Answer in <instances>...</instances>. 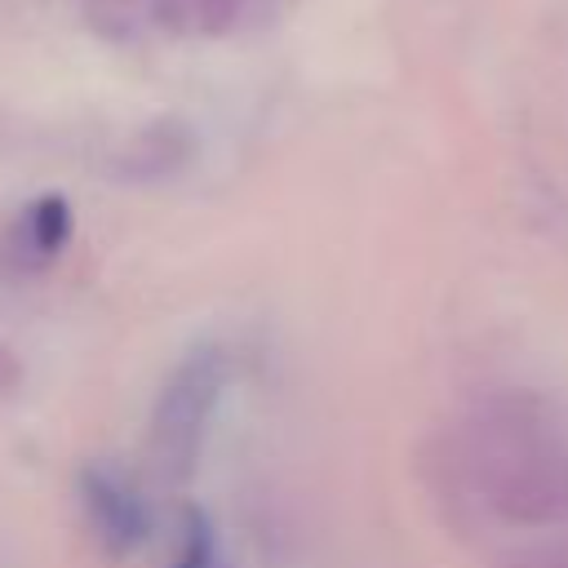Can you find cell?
<instances>
[{
  "label": "cell",
  "instance_id": "obj_1",
  "mask_svg": "<svg viewBox=\"0 0 568 568\" xmlns=\"http://www.w3.org/2000/svg\"><path fill=\"white\" fill-rule=\"evenodd\" d=\"M435 484L475 510L515 528H550L568 519V448L519 399L475 408L444 435Z\"/></svg>",
  "mask_w": 568,
  "mask_h": 568
},
{
  "label": "cell",
  "instance_id": "obj_2",
  "mask_svg": "<svg viewBox=\"0 0 568 568\" xmlns=\"http://www.w3.org/2000/svg\"><path fill=\"white\" fill-rule=\"evenodd\" d=\"M231 382V355L217 342L191 346L160 386L151 408V462L169 479H186L204 453L213 413Z\"/></svg>",
  "mask_w": 568,
  "mask_h": 568
},
{
  "label": "cell",
  "instance_id": "obj_3",
  "mask_svg": "<svg viewBox=\"0 0 568 568\" xmlns=\"http://www.w3.org/2000/svg\"><path fill=\"white\" fill-rule=\"evenodd\" d=\"M80 510H84V524L106 555H129L151 532L146 497L115 466H84L80 470Z\"/></svg>",
  "mask_w": 568,
  "mask_h": 568
},
{
  "label": "cell",
  "instance_id": "obj_4",
  "mask_svg": "<svg viewBox=\"0 0 568 568\" xmlns=\"http://www.w3.org/2000/svg\"><path fill=\"white\" fill-rule=\"evenodd\" d=\"M71 226H75L71 204H67L58 191L27 200V204L13 213L9 231H4V244H0V248H4V262H9L18 275H36V271L53 266V262L62 257L67 240H71Z\"/></svg>",
  "mask_w": 568,
  "mask_h": 568
},
{
  "label": "cell",
  "instance_id": "obj_5",
  "mask_svg": "<svg viewBox=\"0 0 568 568\" xmlns=\"http://www.w3.org/2000/svg\"><path fill=\"white\" fill-rule=\"evenodd\" d=\"M186 151H191L186 129L173 124V120H160V124L142 129V133L124 146V169H129L133 178H155V173L178 169V164L186 160Z\"/></svg>",
  "mask_w": 568,
  "mask_h": 568
},
{
  "label": "cell",
  "instance_id": "obj_6",
  "mask_svg": "<svg viewBox=\"0 0 568 568\" xmlns=\"http://www.w3.org/2000/svg\"><path fill=\"white\" fill-rule=\"evenodd\" d=\"M284 0H195V22H191V40H222V36H240L266 18H275Z\"/></svg>",
  "mask_w": 568,
  "mask_h": 568
},
{
  "label": "cell",
  "instance_id": "obj_7",
  "mask_svg": "<svg viewBox=\"0 0 568 568\" xmlns=\"http://www.w3.org/2000/svg\"><path fill=\"white\" fill-rule=\"evenodd\" d=\"M222 546H217V528L204 510H186L182 524V541L173 555V568H222Z\"/></svg>",
  "mask_w": 568,
  "mask_h": 568
},
{
  "label": "cell",
  "instance_id": "obj_8",
  "mask_svg": "<svg viewBox=\"0 0 568 568\" xmlns=\"http://www.w3.org/2000/svg\"><path fill=\"white\" fill-rule=\"evenodd\" d=\"M497 568H568V550L564 546H528L506 555Z\"/></svg>",
  "mask_w": 568,
  "mask_h": 568
},
{
  "label": "cell",
  "instance_id": "obj_9",
  "mask_svg": "<svg viewBox=\"0 0 568 568\" xmlns=\"http://www.w3.org/2000/svg\"><path fill=\"white\" fill-rule=\"evenodd\" d=\"M222 568H231V564H222Z\"/></svg>",
  "mask_w": 568,
  "mask_h": 568
}]
</instances>
